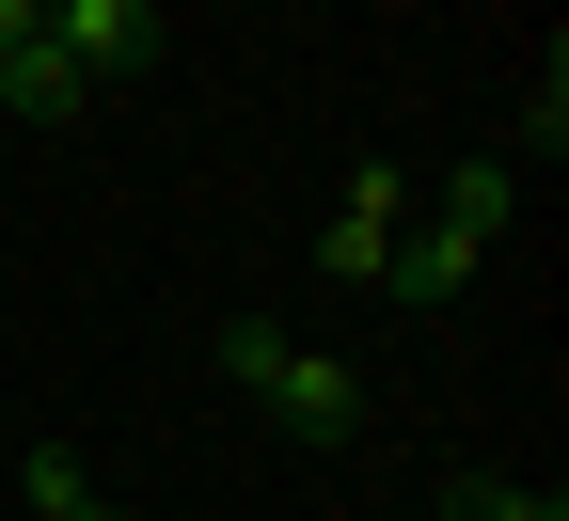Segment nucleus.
Returning <instances> with one entry per match:
<instances>
[{"label":"nucleus","instance_id":"1","mask_svg":"<svg viewBox=\"0 0 569 521\" xmlns=\"http://www.w3.org/2000/svg\"><path fill=\"white\" fill-rule=\"evenodd\" d=\"M507 206H522V174H507V159H443V174H427V206L396 221L380 301H459V284H475V253L507 238Z\"/></svg>","mask_w":569,"mask_h":521},{"label":"nucleus","instance_id":"2","mask_svg":"<svg viewBox=\"0 0 569 521\" xmlns=\"http://www.w3.org/2000/svg\"><path fill=\"white\" fill-rule=\"evenodd\" d=\"M222 380H238L269 427H301V442H348V427H365V380H348L317 332H284V317H238V332H222Z\"/></svg>","mask_w":569,"mask_h":521},{"label":"nucleus","instance_id":"3","mask_svg":"<svg viewBox=\"0 0 569 521\" xmlns=\"http://www.w3.org/2000/svg\"><path fill=\"white\" fill-rule=\"evenodd\" d=\"M396 221H411V159H348V190H332V221H317V269H332V284H380V269H396Z\"/></svg>","mask_w":569,"mask_h":521},{"label":"nucleus","instance_id":"4","mask_svg":"<svg viewBox=\"0 0 569 521\" xmlns=\"http://www.w3.org/2000/svg\"><path fill=\"white\" fill-rule=\"evenodd\" d=\"M0 111H32V127L96 111V96H80V63L48 48V0H0Z\"/></svg>","mask_w":569,"mask_h":521},{"label":"nucleus","instance_id":"5","mask_svg":"<svg viewBox=\"0 0 569 521\" xmlns=\"http://www.w3.org/2000/svg\"><path fill=\"white\" fill-rule=\"evenodd\" d=\"M48 48L80 63V96H96V80H142V63H159V17H142V0H48Z\"/></svg>","mask_w":569,"mask_h":521},{"label":"nucleus","instance_id":"6","mask_svg":"<svg viewBox=\"0 0 569 521\" xmlns=\"http://www.w3.org/2000/svg\"><path fill=\"white\" fill-rule=\"evenodd\" d=\"M443 521H569V490H553V474H459Z\"/></svg>","mask_w":569,"mask_h":521},{"label":"nucleus","instance_id":"7","mask_svg":"<svg viewBox=\"0 0 569 521\" xmlns=\"http://www.w3.org/2000/svg\"><path fill=\"white\" fill-rule=\"evenodd\" d=\"M63 505H96L80 442H32V459H17V521H63Z\"/></svg>","mask_w":569,"mask_h":521},{"label":"nucleus","instance_id":"8","mask_svg":"<svg viewBox=\"0 0 569 521\" xmlns=\"http://www.w3.org/2000/svg\"><path fill=\"white\" fill-rule=\"evenodd\" d=\"M63 521H142V505H111V490H96V505H63Z\"/></svg>","mask_w":569,"mask_h":521}]
</instances>
